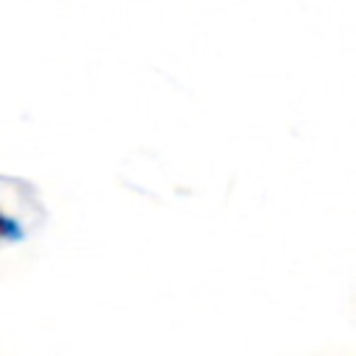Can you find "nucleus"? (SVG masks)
I'll list each match as a JSON object with an SVG mask.
<instances>
[{
  "label": "nucleus",
  "mask_w": 356,
  "mask_h": 356,
  "mask_svg": "<svg viewBox=\"0 0 356 356\" xmlns=\"http://www.w3.org/2000/svg\"><path fill=\"white\" fill-rule=\"evenodd\" d=\"M6 225H8V228H11V222H6V220H3V217H0V231H3V228H6Z\"/></svg>",
  "instance_id": "1"
}]
</instances>
